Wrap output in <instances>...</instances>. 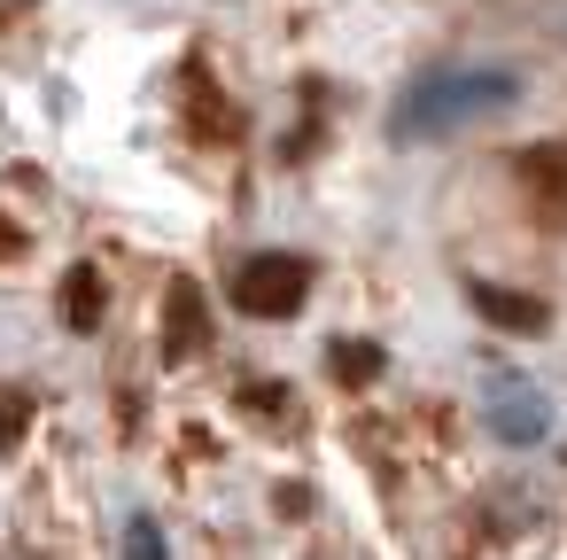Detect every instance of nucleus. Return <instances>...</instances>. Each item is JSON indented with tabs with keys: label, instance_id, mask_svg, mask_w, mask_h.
Masks as SVG:
<instances>
[{
	"label": "nucleus",
	"instance_id": "4",
	"mask_svg": "<svg viewBox=\"0 0 567 560\" xmlns=\"http://www.w3.org/2000/svg\"><path fill=\"white\" fill-rule=\"evenodd\" d=\"M63 319H71V327H94V319H102V273H94V265H79V273L63 281Z\"/></svg>",
	"mask_w": 567,
	"mask_h": 560
},
{
	"label": "nucleus",
	"instance_id": "3",
	"mask_svg": "<svg viewBox=\"0 0 567 560\" xmlns=\"http://www.w3.org/2000/svg\"><path fill=\"white\" fill-rule=\"evenodd\" d=\"M474 304H482V319H497V327H513V335H544V304H536V296H497V288H474Z\"/></svg>",
	"mask_w": 567,
	"mask_h": 560
},
{
	"label": "nucleus",
	"instance_id": "1",
	"mask_svg": "<svg viewBox=\"0 0 567 560\" xmlns=\"http://www.w3.org/2000/svg\"><path fill=\"white\" fill-rule=\"evenodd\" d=\"M520 94V79L513 71H435V79H420L404 102H396V133L404 141H427V133H458V125H474V118H489V110H505Z\"/></svg>",
	"mask_w": 567,
	"mask_h": 560
},
{
	"label": "nucleus",
	"instance_id": "5",
	"mask_svg": "<svg viewBox=\"0 0 567 560\" xmlns=\"http://www.w3.org/2000/svg\"><path fill=\"white\" fill-rule=\"evenodd\" d=\"M187 343H203V288H172V358L187 350Z\"/></svg>",
	"mask_w": 567,
	"mask_h": 560
},
{
	"label": "nucleus",
	"instance_id": "2",
	"mask_svg": "<svg viewBox=\"0 0 567 560\" xmlns=\"http://www.w3.org/2000/svg\"><path fill=\"white\" fill-rule=\"evenodd\" d=\"M234 296H241V312H257V319H296V312H303V296H311V265H303V257H288V250H272V257L241 265Z\"/></svg>",
	"mask_w": 567,
	"mask_h": 560
},
{
	"label": "nucleus",
	"instance_id": "6",
	"mask_svg": "<svg viewBox=\"0 0 567 560\" xmlns=\"http://www.w3.org/2000/svg\"><path fill=\"white\" fill-rule=\"evenodd\" d=\"M334 366H342V381H373L381 374V350L373 343H334Z\"/></svg>",
	"mask_w": 567,
	"mask_h": 560
}]
</instances>
